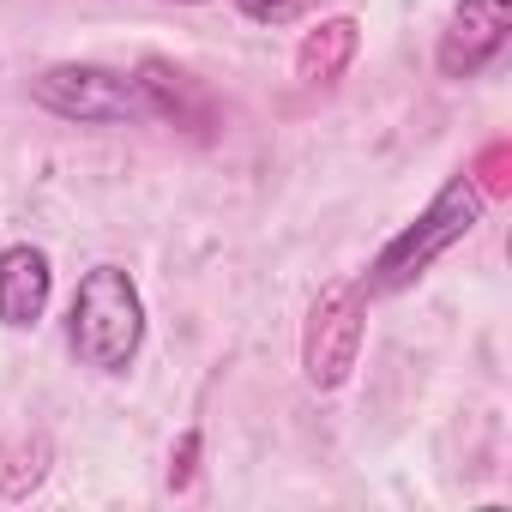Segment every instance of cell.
<instances>
[{
  "instance_id": "1",
  "label": "cell",
  "mask_w": 512,
  "mask_h": 512,
  "mask_svg": "<svg viewBox=\"0 0 512 512\" xmlns=\"http://www.w3.org/2000/svg\"><path fill=\"white\" fill-rule=\"evenodd\" d=\"M476 217H482V187H476V175H452V181L434 193V205H428L398 241H386V253L368 266V278H356L362 296H398V290H410L446 247H458V241L476 229Z\"/></svg>"
},
{
  "instance_id": "3",
  "label": "cell",
  "mask_w": 512,
  "mask_h": 512,
  "mask_svg": "<svg viewBox=\"0 0 512 512\" xmlns=\"http://www.w3.org/2000/svg\"><path fill=\"white\" fill-rule=\"evenodd\" d=\"M31 103H43L61 121H145L151 97L139 79L115 73V67H49L31 79Z\"/></svg>"
},
{
  "instance_id": "5",
  "label": "cell",
  "mask_w": 512,
  "mask_h": 512,
  "mask_svg": "<svg viewBox=\"0 0 512 512\" xmlns=\"http://www.w3.org/2000/svg\"><path fill=\"white\" fill-rule=\"evenodd\" d=\"M512 31V0H458V13L440 31V73L446 79H476Z\"/></svg>"
},
{
  "instance_id": "9",
  "label": "cell",
  "mask_w": 512,
  "mask_h": 512,
  "mask_svg": "<svg viewBox=\"0 0 512 512\" xmlns=\"http://www.w3.org/2000/svg\"><path fill=\"white\" fill-rule=\"evenodd\" d=\"M193 464H199V428H187V434H181V446L169 452V488H175V494L193 482Z\"/></svg>"
},
{
  "instance_id": "4",
  "label": "cell",
  "mask_w": 512,
  "mask_h": 512,
  "mask_svg": "<svg viewBox=\"0 0 512 512\" xmlns=\"http://www.w3.org/2000/svg\"><path fill=\"white\" fill-rule=\"evenodd\" d=\"M362 284H332L320 290L314 314H308V332H302V374L308 386L332 392L350 380L356 368V344H362Z\"/></svg>"
},
{
  "instance_id": "6",
  "label": "cell",
  "mask_w": 512,
  "mask_h": 512,
  "mask_svg": "<svg viewBox=\"0 0 512 512\" xmlns=\"http://www.w3.org/2000/svg\"><path fill=\"white\" fill-rule=\"evenodd\" d=\"M49 290H55V272H49L43 247L19 241V247L0 253V326H13V332L37 326L49 308Z\"/></svg>"
},
{
  "instance_id": "10",
  "label": "cell",
  "mask_w": 512,
  "mask_h": 512,
  "mask_svg": "<svg viewBox=\"0 0 512 512\" xmlns=\"http://www.w3.org/2000/svg\"><path fill=\"white\" fill-rule=\"evenodd\" d=\"M500 169H506V145H488V157H482V181H476V187H482V193H500V187H506Z\"/></svg>"
},
{
  "instance_id": "7",
  "label": "cell",
  "mask_w": 512,
  "mask_h": 512,
  "mask_svg": "<svg viewBox=\"0 0 512 512\" xmlns=\"http://www.w3.org/2000/svg\"><path fill=\"white\" fill-rule=\"evenodd\" d=\"M356 43H362V25H356V19H326V25H314V31L302 37V49H296V79H302V85H332V79H344V67L356 61Z\"/></svg>"
},
{
  "instance_id": "2",
  "label": "cell",
  "mask_w": 512,
  "mask_h": 512,
  "mask_svg": "<svg viewBox=\"0 0 512 512\" xmlns=\"http://www.w3.org/2000/svg\"><path fill=\"white\" fill-rule=\"evenodd\" d=\"M67 338H73V356L85 368H97V374H121L139 356L145 308H139V290H133V278L121 266H91L79 278Z\"/></svg>"
},
{
  "instance_id": "8",
  "label": "cell",
  "mask_w": 512,
  "mask_h": 512,
  "mask_svg": "<svg viewBox=\"0 0 512 512\" xmlns=\"http://www.w3.org/2000/svg\"><path fill=\"white\" fill-rule=\"evenodd\" d=\"M235 7H241L253 25H296L314 0H235Z\"/></svg>"
}]
</instances>
